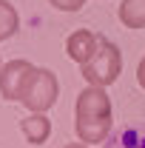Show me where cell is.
<instances>
[{"label":"cell","instance_id":"14","mask_svg":"<svg viewBox=\"0 0 145 148\" xmlns=\"http://www.w3.org/2000/svg\"><path fill=\"white\" fill-rule=\"evenodd\" d=\"M0 69H3V63H0Z\"/></svg>","mask_w":145,"mask_h":148},{"label":"cell","instance_id":"9","mask_svg":"<svg viewBox=\"0 0 145 148\" xmlns=\"http://www.w3.org/2000/svg\"><path fill=\"white\" fill-rule=\"evenodd\" d=\"M120 20L125 29H145V0H122Z\"/></svg>","mask_w":145,"mask_h":148},{"label":"cell","instance_id":"11","mask_svg":"<svg viewBox=\"0 0 145 148\" xmlns=\"http://www.w3.org/2000/svg\"><path fill=\"white\" fill-rule=\"evenodd\" d=\"M54 9H60V12H80L83 6H85V0H49Z\"/></svg>","mask_w":145,"mask_h":148},{"label":"cell","instance_id":"1","mask_svg":"<svg viewBox=\"0 0 145 148\" xmlns=\"http://www.w3.org/2000/svg\"><path fill=\"white\" fill-rule=\"evenodd\" d=\"M80 74L88 86H111L122 74V51L111 43L108 37H100V49L85 66H80Z\"/></svg>","mask_w":145,"mask_h":148},{"label":"cell","instance_id":"4","mask_svg":"<svg viewBox=\"0 0 145 148\" xmlns=\"http://www.w3.org/2000/svg\"><path fill=\"white\" fill-rule=\"evenodd\" d=\"M34 71V66L29 60H9L0 69V97L3 100H20L23 86L29 83V77Z\"/></svg>","mask_w":145,"mask_h":148},{"label":"cell","instance_id":"3","mask_svg":"<svg viewBox=\"0 0 145 148\" xmlns=\"http://www.w3.org/2000/svg\"><path fill=\"white\" fill-rule=\"evenodd\" d=\"M77 120H114L111 111V97L105 94L103 86H85L77 94V106H74Z\"/></svg>","mask_w":145,"mask_h":148},{"label":"cell","instance_id":"7","mask_svg":"<svg viewBox=\"0 0 145 148\" xmlns=\"http://www.w3.org/2000/svg\"><path fill=\"white\" fill-rule=\"evenodd\" d=\"M74 131H77L80 143H85V145L105 143L114 131V120H74Z\"/></svg>","mask_w":145,"mask_h":148},{"label":"cell","instance_id":"13","mask_svg":"<svg viewBox=\"0 0 145 148\" xmlns=\"http://www.w3.org/2000/svg\"><path fill=\"white\" fill-rule=\"evenodd\" d=\"M63 148H88L85 143H71V145H63Z\"/></svg>","mask_w":145,"mask_h":148},{"label":"cell","instance_id":"5","mask_svg":"<svg viewBox=\"0 0 145 148\" xmlns=\"http://www.w3.org/2000/svg\"><path fill=\"white\" fill-rule=\"evenodd\" d=\"M97 49H100V34H94L88 29H77V32H71L66 37V54L80 66H85L97 54Z\"/></svg>","mask_w":145,"mask_h":148},{"label":"cell","instance_id":"8","mask_svg":"<svg viewBox=\"0 0 145 148\" xmlns=\"http://www.w3.org/2000/svg\"><path fill=\"white\" fill-rule=\"evenodd\" d=\"M23 137L31 143V145H43L49 137H51V120L46 114H29L23 123H20Z\"/></svg>","mask_w":145,"mask_h":148},{"label":"cell","instance_id":"12","mask_svg":"<svg viewBox=\"0 0 145 148\" xmlns=\"http://www.w3.org/2000/svg\"><path fill=\"white\" fill-rule=\"evenodd\" d=\"M137 83L145 88V57L140 60V66H137Z\"/></svg>","mask_w":145,"mask_h":148},{"label":"cell","instance_id":"2","mask_svg":"<svg viewBox=\"0 0 145 148\" xmlns=\"http://www.w3.org/2000/svg\"><path fill=\"white\" fill-rule=\"evenodd\" d=\"M57 94H60V83L51 69H34L29 83L23 86V94H20V103L31 114H46L57 103Z\"/></svg>","mask_w":145,"mask_h":148},{"label":"cell","instance_id":"10","mask_svg":"<svg viewBox=\"0 0 145 148\" xmlns=\"http://www.w3.org/2000/svg\"><path fill=\"white\" fill-rule=\"evenodd\" d=\"M20 29V14L17 9L9 3V0H0V43L3 40H9V37H14Z\"/></svg>","mask_w":145,"mask_h":148},{"label":"cell","instance_id":"6","mask_svg":"<svg viewBox=\"0 0 145 148\" xmlns=\"http://www.w3.org/2000/svg\"><path fill=\"white\" fill-rule=\"evenodd\" d=\"M105 148H145V123H122L111 131V137L103 143Z\"/></svg>","mask_w":145,"mask_h":148}]
</instances>
